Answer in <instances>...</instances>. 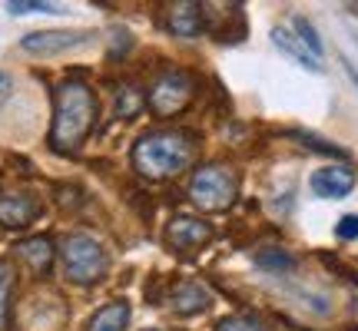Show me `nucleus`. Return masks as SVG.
Segmentation results:
<instances>
[{
    "label": "nucleus",
    "instance_id": "24",
    "mask_svg": "<svg viewBox=\"0 0 358 331\" xmlns=\"http://www.w3.org/2000/svg\"><path fill=\"white\" fill-rule=\"evenodd\" d=\"M348 73H352V80L358 83V73H355V66H352V64H348Z\"/></svg>",
    "mask_w": 358,
    "mask_h": 331
},
{
    "label": "nucleus",
    "instance_id": "9",
    "mask_svg": "<svg viewBox=\"0 0 358 331\" xmlns=\"http://www.w3.org/2000/svg\"><path fill=\"white\" fill-rule=\"evenodd\" d=\"M209 239H213V226L203 222V219L176 216L166 226V245L176 249V252H196V249H203Z\"/></svg>",
    "mask_w": 358,
    "mask_h": 331
},
{
    "label": "nucleus",
    "instance_id": "6",
    "mask_svg": "<svg viewBox=\"0 0 358 331\" xmlns=\"http://www.w3.org/2000/svg\"><path fill=\"white\" fill-rule=\"evenodd\" d=\"M203 30L219 43H239L245 37L243 3H203Z\"/></svg>",
    "mask_w": 358,
    "mask_h": 331
},
{
    "label": "nucleus",
    "instance_id": "3",
    "mask_svg": "<svg viewBox=\"0 0 358 331\" xmlns=\"http://www.w3.org/2000/svg\"><path fill=\"white\" fill-rule=\"evenodd\" d=\"M60 258H64L66 279L77 281V285H96L110 268L106 249L87 232H70L60 245Z\"/></svg>",
    "mask_w": 358,
    "mask_h": 331
},
{
    "label": "nucleus",
    "instance_id": "5",
    "mask_svg": "<svg viewBox=\"0 0 358 331\" xmlns=\"http://www.w3.org/2000/svg\"><path fill=\"white\" fill-rule=\"evenodd\" d=\"M192 96H196V80H192V73H186V70H163V73L156 77V83L150 87L146 103H150V110H153L159 119H173V116H179L189 106Z\"/></svg>",
    "mask_w": 358,
    "mask_h": 331
},
{
    "label": "nucleus",
    "instance_id": "1",
    "mask_svg": "<svg viewBox=\"0 0 358 331\" xmlns=\"http://www.w3.org/2000/svg\"><path fill=\"white\" fill-rule=\"evenodd\" d=\"M96 116H100V103H96V93L90 83H83V80L60 83L53 93L50 146L64 156L80 153L96 126Z\"/></svg>",
    "mask_w": 358,
    "mask_h": 331
},
{
    "label": "nucleus",
    "instance_id": "23",
    "mask_svg": "<svg viewBox=\"0 0 358 331\" xmlns=\"http://www.w3.org/2000/svg\"><path fill=\"white\" fill-rule=\"evenodd\" d=\"M10 93H13V77H10V73H3V70H0V106H3L7 100H10Z\"/></svg>",
    "mask_w": 358,
    "mask_h": 331
},
{
    "label": "nucleus",
    "instance_id": "2",
    "mask_svg": "<svg viewBox=\"0 0 358 331\" xmlns=\"http://www.w3.org/2000/svg\"><path fill=\"white\" fill-rule=\"evenodd\" d=\"M196 149H199V140L186 129H156L133 146V166L140 176L153 179V182H166L189 169Z\"/></svg>",
    "mask_w": 358,
    "mask_h": 331
},
{
    "label": "nucleus",
    "instance_id": "22",
    "mask_svg": "<svg viewBox=\"0 0 358 331\" xmlns=\"http://www.w3.org/2000/svg\"><path fill=\"white\" fill-rule=\"evenodd\" d=\"M7 10L10 13H34V10H40V13H57V7L53 3H7Z\"/></svg>",
    "mask_w": 358,
    "mask_h": 331
},
{
    "label": "nucleus",
    "instance_id": "16",
    "mask_svg": "<svg viewBox=\"0 0 358 331\" xmlns=\"http://www.w3.org/2000/svg\"><path fill=\"white\" fill-rule=\"evenodd\" d=\"M272 40H275V47H279V50H285L289 57H292V60H299V64L312 66V70H319V64H315L319 57H312V53H308L306 47H302V40L292 37V34H289L285 27H279V30H272Z\"/></svg>",
    "mask_w": 358,
    "mask_h": 331
},
{
    "label": "nucleus",
    "instance_id": "17",
    "mask_svg": "<svg viewBox=\"0 0 358 331\" xmlns=\"http://www.w3.org/2000/svg\"><path fill=\"white\" fill-rule=\"evenodd\" d=\"M256 265L268 268V272H289V268H295V258L289 252H282V249H262L256 255Z\"/></svg>",
    "mask_w": 358,
    "mask_h": 331
},
{
    "label": "nucleus",
    "instance_id": "19",
    "mask_svg": "<svg viewBox=\"0 0 358 331\" xmlns=\"http://www.w3.org/2000/svg\"><path fill=\"white\" fill-rule=\"evenodd\" d=\"M295 34H299V40H302V47H306L312 57H322V40L315 37V30H312V24L308 20H302V17H295Z\"/></svg>",
    "mask_w": 358,
    "mask_h": 331
},
{
    "label": "nucleus",
    "instance_id": "18",
    "mask_svg": "<svg viewBox=\"0 0 358 331\" xmlns=\"http://www.w3.org/2000/svg\"><path fill=\"white\" fill-rule=\"evenodd\" d=\"M216 331H266V325L252 315H229V318L219 321Z\"/></svg>",
    "mask_w": 358,
    "mask_h": 331
},
{
    "label": "nucleus",
    "instance_id": "15",
    "mask_svg": "<svg viewBox=\"0 0 358 331\" xmlns=\"http://www.w3.org/2000/svg\"><path fill=\"white\" fill-rule=\"evenodd\" d=\"M13 285H17V272H13V265L7 258H0V331H7V325H10Z\"/></svg>",
    "mask_w": 358,
    "mask_h": 331
},
{
    "label": "nucleus",
    "instance_id": "25",
    "mask_svg": "<svg viewBox=\"0 0 358 331\" xmlns=\"http://www.w3.org/2000/svg\"><path fill=\"white\" fill-rule=\"evenodd\" d=\"M146 331H153V328H146Z\"/></svg>",
    "mask_w": 358,
    "mask_h": 331
},
{
    "label": "nucleus",
    "instance_id": "4",
    "mask_svg": "<svg viewBox=\"0 0 358 331\" xmlns=\"http://www.w3.org/2000/svg\"><path fill=\"white\" fill-rule=\"evenodd\" d=\"M189 196L203 212H226L239 196V179L226 166H203L189 182Z\"/></svg>",
    "mask_w": 358,
    "mask_h": 331
},
{
    "label": "nucleus",
    "instance_id": "8",
    "mask_svg": "<svg viewBox=\"0 0 358 331\" xmlns=\"http://www.w3.org/2000/svg\"><path fill=\"white\" fill-rule=\"evenodd\" d=\"M43 216V203L30 192H0V226L24 229Z\"/></svg>",
    "mask_w": 358,
    "mask_h": 331
},
{
    "label": "nucleus",
    "instance_id": "12",
    "mask_svg": "<svg viewBox=\"0 0 358 331\" xmlns=\"http://www.w3.org/2000/svg\"><path fill=\"white\" fill-rule=\"evenodd\" d=\"M17 255L24 258L30 272H37V275H47L53 265V242L47 235H37V239H27V242L17 245Z\"/></svg>",
    "mask_w": 358,
    "mask_h": 331
},
{
    "label": "nucleus",
    "instance_id": "11",
    "mask_svg": "<svg viewBox=\"0 0 358 331\" xmlns=\"http://www.w3.org/2000/svg\"><path fill=\"white\" fill-rule=\"evenodd\" d=\"M166 27L169 34H176L182 40H192L203 34V3H189V0H179L166 7Z\"/></svg>",
    "mask_w": 358,
    "mask_h": 331
},
{
    "label": "nucleus",
    "instance_id": "13",
    "mask_svg": "<svg viewBox=\"0 0 358 331\" xmlns=\"http://www.w3.org/2000/svg\"><path fill=\"white\" fill-rule=\"evenodd\" d=\"M206 308H209V292L196 281H182L173 292V311L176 315H199Z\"/></svg>",
    "mask_w": 358,
    "mask_h": 331
},
{
    "label": "nucleus",
    "instance_id": "10",
    "mask_svg": "<svg viewBox=\"0 0 358 331\" xmlns=\"http://www.w3.org/2000/svg\"><path fill=\"white\" fill-rule=\"evenodd\" d=\"M312 192L322 199H345L355 189V169L352 166H325L312 172Z\"/></svg>",
    "mask_w": 358,
    "mask_h": 331
},
{
    "label": "nucleus",
    "instance_id": "7",
    "mask_svg": "<svg viewBox=\"0 0 358 331\" xmlns=\"http://www.w3.org/2000/svg\"><path fill=\"white\" fill-rule=\"evenodd\" d=\"M90 30H40V34H27L24 50L37 53V57H53V53L77 50L83 43H90Z\"/></svg>",
    "mask_w": 358,
    "mask_h": 331
},
{
    "label": "nucleus",
    "instance_id": "21",
    "mask_svg": "<svg viewBox=\"0 0 358 331\" xmlns=\"http://www.w3.org/2000/svg\"><path fill=\"white\" fill-rule=\"evenodd\" d=\"M335 232H338V239H358V216H342L338 219V226H335Z\"/></svg>",
    "mask_w": 358,
    "mask_h": 331
},
{
    "label": "nucleus",
    "instance_id": "14",
    "mask_svg": "<svg viewBox=\"0 0 358 331\" xmlns=\"http://www.w3.org/2000/svg\"><path fill=\"white\" fill-rule=\"evenodd\" d=\"M127 321H129V305L120 298V302L103 305L100 311L90 318L87 331H127Z\"/></svg>",
    "mask_w": 358,
    "mask_h": 331
},
{
    "label": "nucleus",
    "instance_id": "20",
    "mask_svg": "<svg viewBox=\"0 0 358 331\" xmlns=\"http://www.w3.org/2000/svg\"><path fill=\"white\" fill-rule=\"evenodd\" d=\"M140 106H143V96H140V89L136 87H120V106H116V110H120V116H136L140 113Z\"/></svg>",
    "mask_w": 358,
    "mask_h": 331
}]
</instances>
